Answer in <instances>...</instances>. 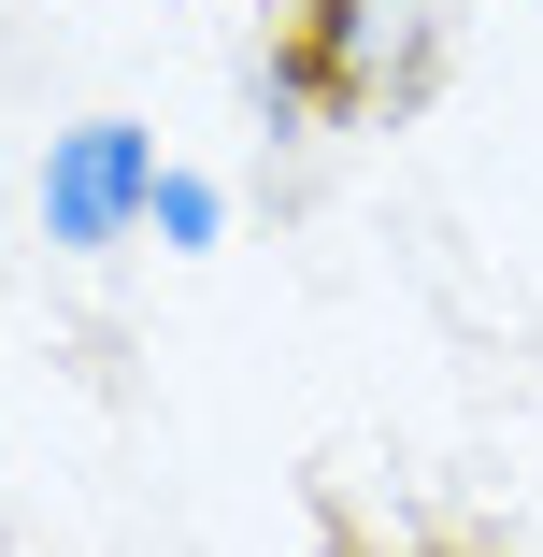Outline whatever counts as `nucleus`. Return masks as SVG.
Segmentation results:
<instances>
[{"label": "nucleus", "instance_id": "1", "mask_svg": "<svg viewBox=\"0 0 543 557\" xmlns=\"http://www.w3.org/2000/svg\"><path fill=\"white\" fill-rule=\"evenodd\" d=\"M429 72H444V0H314V15L286 29V100H314V115H415Z\"/></svg>", "mask_w": 543, "mask_h": 557}, {"label": "nucleus", "instance_id": "2", "mask_svg": "<svg viewBox=\"0 0 543 557\" xmlns=\"http://www.w3.org/2000/svg\"><path fill=\"white\" fill-rule=\"evenodd\" d=\"M144 200H158V144H144L129 115H86V129L44 144V244L100 258V244L144 230Z\"/></svg>", "mask_w": 543, "mask_h": 557}, {"label": "nucleus", "instance_id": "3", "mask_svg": "<svg viewBox=\"0 0 543 557\" xmlns=\"http://www.w3.org/2000/svg\"><path fill=\"white\" fill-rule=\"evenodd\" d=\"M144 230H158V244H172V258H200V244H214V230H230V200H214V186H200V172H158V200H144Z\"/></svg>", "mask_w": 543, "mask_h": 557}]
</instances>
